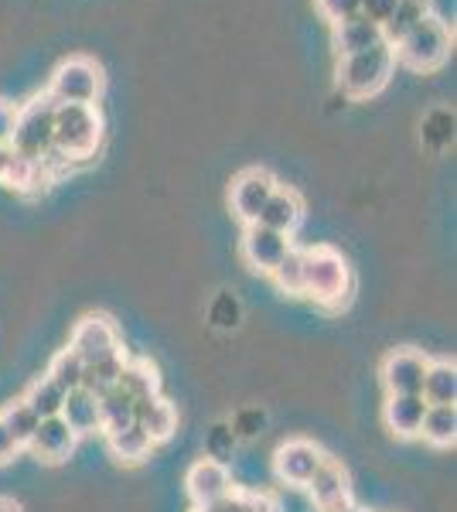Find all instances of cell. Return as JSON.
<instances>
[{
	"label": "cell",
	"mask_w": 457,
	"mask_h": 512,
	"mask_svg": "<svg viewBox=\"0 0 457 512\" xmlns=\"http://www.w3.org/2000/svg\"><path fill=\"white\" fill-rule=\"evenodd\" d=\"M304 294L324 308H342L352 297V267L331 246L304 250Z\"/></svg>",
	"instance_id": "cell-1"
},
{
	"label": "cell",
	"mask_w": 457,
	"mask_h": 512,
	"mask_svg": "<svg viewBox=\"0 0 457 512\" xmlns=\"http://www.w3.org/2000/svg\"><path fill=\"white\" fill-rule=\"evenodd\" d=\"M103 137V117L96 106L58 103L55 106V151L69 161H82L96 154Z\"/></svg>",
	"instance_id": "cell-2"
},
{
	"label": "cell",
	"mask_w": 457,
	"mask_h": 512,
	"mask_svg": "<svg viewBox=\"0 0 457 512\" xmlns=\"http://www.w3.org/2000/svg\"><path fill=\"white\" fill-rule=\"evenodd\" d=\"M393 55H396V62L413 72H434L447 62V55H451V28H447L437 14H430V18L420 21L410 35H403L396 41Z\"/></svg>",
	"instance_id": "cell-3"
},
{
	"label": "cell",
	"mask_w": 457,
	"mask_h": 512,
	"mask_svg": "<svg viewBox=\"0 0 457 512\" xmlns=\"http://www.w3.org/2000/svg\"><path fill=\"white\" fill-rule=\"evenodd\" d=\"M393 69H396L393 45L382 41V45L369 48V52L345 55V59L338 62V86L355 99L376 96L379 89L389 82V76H393Z\"/></svg>",
	"instance_id": "cell-4"
},
{
	"label": "cell",
	"mask_w": 457,
	"mask_h": 512,
	"mask_svg": "<svg viewBox=\"0 0 457 512\" xmlns=\"http://www.w3.org/2000/svg\"><path fill=\"white\" fill-rule=\"evenodd\" d=\"M55 99L52 96H38L31 99L24 110H18V123H14V137L11 147L14 154L31 161H41L48 151L55 147Z\"/></svg>",
	"instance_id": "cell-5"
},
{
	"label": "cell",
	"mask_w": 457,
	"mask_h": 512,
	"mask_svg": "<svg viewBox=\"0 0 457 512\" xmlns=\"http://www.w3.org/2000/svg\"><path fill=\"white\" fill-rule=\"evenodd\" d=\"M99 93H103V72L93 59H69L58 65L52 76L48 96L55 103H79V106H96Z\"/></svg>",
	"instance_id": "cell-6"
},
{
	"label": "cell",
	"mask_w": 457,
	"mask_h": 512,
	"mask_svg": "<svg viewBox=\"0 0 457 512\" xmlns=\"http://www.w3.org/2000/svg\"><path fill=\"white\" fill-rule=\"evenodd\" d=\"M277 192V181H273L270 171L263 168H249L243 171L236 181H232V212H236L239 219L246 222V226H253L256 219H260L263 205L270 202V195Z\"/></svg>",
	"instance_id": "cell-7"
},
{
	"label": "cell",
	"mask_w": 457,
	"mask_h": 512,
	"mask_svg": "<svg viewBox=\"0 0 457 512\" xmlns=\"http://www.w3.org/2000/svg\"><path fill=\"white\" fill-rule=\"evenodd\" d=\"M427 366H430L427 355L413 349L386 355V362H382V383H386L389 396H420Z\"/></svg>",
	"instance_id": "cell-8"
},
{
	"label": "cell",
	"mask_w": 457,
	"mask_h": 512,
	"mask_svg": "<svg viewBox=\"0 0 457 512\" xmlns=\"http://www.w3.org/2000/svg\"><path fill=\"white\" fill-rule=\"evenodd\" d=\"M69 349L79 355L86 366H93V362L106 359V355L120 352V338H116V328L110 318L103 315H89L82 318L76 325V332H72V342Z\"/></svg>",
	"instance_id": "cell-9"
},
{
	"label": "cell",
	"mask_w": 457,
	"mask_h": 512,
	"mask_svg": "<svg viewBox=\"0 0 457 512\" xmlns=\"http://www.w3.org/2000/svg\"><path fill=\"white\" fill-rule=\"evenodd\" d=\"M321 461H324V454H321L318 444H311V441H287L284 448L277 451V458H273V468H277L280 482L304 489V485L311 482V475L321 468Z\"/></svg>",
	"instance_id": "cell-10"
},
{
	"label": "cell",
	"mask_w": 457,
	"mask_h": 512,
	"mask_svg": "<svg viewBox=\"0 0 457 512\" xmlns=\"http://www.w3.org/2000/svg\"><path fill=\"white\" fill-rule=\"evenodd\" d=\"M287 250H290V236L273 233V229L260 226V222L246 226V233H243V260L253 270H260V274H270V270L277 267L280 260H284Z\"/></svg>",
	"instance_id": "cell-11"
},
{
	"label": "cell",
	"mask_w": 457,
	"mask_h": 512,
	"mask_svg": "<svg viewBox=\"0 0 457 512\" xmlns=\"http://www.w3.org/2000/svg\"><path fill=\"white\" fill-rule=\"evenodd\" d=\"M185 485H188V495L195 506H209V502L226 499L232 492V478L226 472V465H219V461H212V458L195 461V465L188 468Z\"/></svg>",
	"instance_id": "cell-12"
},
{
	"label": "cell",
	"mask_w": 457,
	"mask_h": 512,
	"mask_svg": "<svg viewBox=\"0 0 457 512\" xmlns=\"http://www.w3.org/2000/svg\"><path fill=\"white\" fill-rule=\"evenodd\" d=\"M76 431H72L69 424H65L62 417H41V424H38V431L35 437H31V444L28 448L38 454L41 461H65L72 454V448H76Z\"/></svg>",
	"instance_id": "cell-13"
},
{
	"label": "cell",
	"mask_w": 457,
	"mask_h": 512,
	"mask_svg": "<svg viewBox=\"0 0 457 512\" xmlns=\"http://www.w3.org/2000/svg\"><path fill=\"white\" fill-rule=\"evenodd\" d=\"M301 219H304L301 195L277 185V192L270 195V202L263 205V212H260V219H256V222H260V226H267V229H273V233L294 236L297 226H301Z\"/></svg>",
	"instance_id": "cell-14"
},
{
	"label": "cell",
	"mask_w": 457,
	"mask_h": 512,
	"mask_svg": "<svg viewBox=\"0 0 457 512\" xmlns=\"http://www.w3.org/2000/svg\"><path fill=\"white\" fill-rule=\"evenodd\" d=\"M134 424L144 427L154 444H161V441H168L174 434V427H178V414H174L171 403L157 393V396H144V400L134 403Z\"/></svg>",
	"instance_id": "cell-15"
},
{
	"label": "cell",
	"mask_w": 457,
	"mask_h": 512,
	"mask_svg": "<svg viewBox=\"0 0 457 512\" xmlns=\"http://www.w3.org/2000/svg\"><path fill=\"white\" fill-rule=\"evenodd\" d=\"M386 41L382 35V24L362 18V14H355V18H348L342 24H335V48L338 55H359V52H369V48H376Z\"/></svg>",
	"instance_id": "cell-16"
},
{
	"label": "cell",
	"mask_w": 457,
	"mask_h": 512,
	"mask_svg": "<svg viewBox=\"0 0 457 512\" xmlns=\"http://www.w3.org/2000/svg\"><path fill=\"white\" fill-rule=\"evenodd\" d=\"M423 417H427L423 396H389L386 400V427L396 437H420Z\"/></svg>",
	"instance_id": "cell-17"
},
{
	"label": "cell",
	"mask_w": 457,
	"mask_h": 512,
	"mask_svg": "<svg viewBox=\"0 0 457 512\" xmlns=\"http://www.w3.org/2000/svg\"><path fill=\"white\" fill-rule=\"evenodd\" d=\"M307 492H311L314 506H328V502L335 499H345V495H352V489H348V472L342 465H338L335 458H324L321 468L311 475V482L304 485Z\"/></svg>",
	"instance_id": "cell-18"
},
{
	"label": "cell",
	"mask_w": 457,
	"mask_h": 512,
	"mask_svg": "<svg viewBox=\"0 0 457 512\" xmlns=\"http://www.w3.org/2000/svg\"><path fill=\"white\" fill-rule=\"evenodd\" d=\"M65 424L76 431V437L82 434H93L99 431V396H93L86 390V386H79V390L65 393V403H62V414Z\"/></svg>",
	"instance_id": "cell-19"
},
{
	"label": "cell",
	"mask_w": 457,
	"mask_h": 512,
	"mask_svg": "<svg viewBox=\"0 0 457 512\" xmlns=\"http://www.w3.org/2000/svg\"><path fill=\"white\" fill-rule=\"evenodd\" d=\"M423 403L427 407H454L457 400V369L454 362H430L423 376Z\"/></svg>",
	"instance_id": "cell-20"
},
{
	"label": "cell",
	"mask_w": 457,
	"mask_h": 512,
	"mask_svg": "<svg viewBox=\"0 0 457 512\" xmlns=\"http://www.w3.org/2000/svg\"><path fill=\"white\" fill-rule=\"evenodd\" d=\"M430 0H400V4L393 7V14L386 18V24H382V35H386L389 45H396L403 35H410L413 28H417L420 21L430 18Z\"/></svg>",
	"instance_id": "cell-21"
},
{
	"label": "cell",
	"mask_w": 457,
	"mask_h": 512,
	"mask_svg": "<svg viewBox=\"0 0 457 512\" xmlns=\"http://www.w3.org/2000/svg\"><path fill=\"white\" fill-rule=\"evenodd\" d=\"M134 424V400H130L123 390H106L99 396V431L103 434H113V431H123V427Z\"/></svg>",
	"instance_id": "cell-22"
},
{
	"label": "cell",
	"mask_w": 457,
	"mask_h": 512,
	"mask_svg": "<svg viewBox=\"0 0 457 512\" xmlns=\"http://www.w3.org/2000/svg\"><path fill=\"white\" fill-rule=\"evenodd\" d=\"M106 441H110L113 458L130 461V465H137V461H144L147 454H151V448H154V441H151V437H147V431H144V427H140V424H130V427H123V431L106 434Z\"/></svg>",
	"instance_id": "cell-23"
},
{
	"label": "cell",
	"mask_w": 457,
	"mask_h": 512,
	"mask_svg": "<svg viewBox=\"0 0 457 512\" xmlns=\"http://www.w3.org/2000/svg\"><path fill=\"white\" fill-rule=\"evenodd\" d=\"M420 437L434 448H451L457 441V410L454 407H427V417L420 424Z\"/></svg>",
	"instance_id": "cell-24"
},
{
	"label": "cell",
	"mask_w": 457,
	"mask_h": 512,
	"mask_svg": "<svg viewBox=\"0 0 457 512\" xmlns=\"http://www.w3.org/2000/svg\"><path fill=\"white\" fill-rule=\"evenodd\" d=\"M123 366H127V355H123V349L113 352V355H106V359H99V362H93V366H86L82 386H86V390L93 393V396H103L106 390H113V386H116V379H120Z\"/></svg>",
	"instance_id": "cell-25"
},
{
	"label": "cell",
	"mask_w": 457,
	"mask_h": 512,
	"mask_svg": "<svg viewBox=\"0 0 457 512\" xmlns=\"http://www.w3.org/2000/svg\"><path fill=\"white\" fill-rule=\"evenodd\" d=\"M116 390H123L130 400H144V396H157V373L147 362H127L120 379H116Z\"/></svg>",
	"instance_id": "cell-26"
},
{
	"label": "cell",
	"mask_w": 457,
	"mask_h": 512,
	"mask_svg": "<svg viewBox=\"0 0 457 512\" xmlns=\"http://www.w3.org/2000/svg\"><path fill=\"white\" fill-rule=\"evenodd\" d=\"M24 403H28L38 417H58V414H62V403H65V390L55 383L52 376H41V379L31 383Z\"/></svg>",
	"instance_id": "cell-27"
},
{
	"label": "cell",
	"mask_w": 457,
	"mask_h": 512,
	"mask_svg": "<svg viewBox=\"0 0 457 512\" xmlns=\"http://www.w3.org/2000/svg\"><path fill=\"white\" fill-rule=\"evenodd\" d=\"M0 420H4V427L11 431L14 441H18V448H28L31 437H35V431H38V424H41V417L24 400H14L11 407H4Z\"/></svg>",
	"instance_id": "cell-28"
},
{
	"label": "cell",
	"mask_w": 457,
	"mask_h": 512,
	"mask_svg": "<svg viewBox=\"0 0 457 512\" xmlns=\"http://www.w3.org/2000/svg\"><path fill=\"white\" fill-rule=\"evenodd\" d=\"M270 277L284 294H304V250L290 246L284 253V260L270 270Z\"/></svg>",
	"instance_id": "cell-29"
},
{
	"label": "cell",
	"mask_w": 457,
	"mask_h": 512,
	"mask_svg": "<svg viewBox=\"0 0 457 512\" xmlns=\"http://www.w3.org/2000/svg\"><path fill=\"white\" fill-rule=\"evenodd\" d=\"M45 376H52L65 393H72V390H79V386H82V376H86V362H82L72 349H62L52 359V366H48Z\"/></svg>",
	"instance_id": "cell-30"
},
{
	"label": "cell",
	"mask_w": 457,
	"mask_h": 512,
	"mask_svg": "<svg viewBox=\"0 0 457 512\" xmlns=\"http://www.w3.org/2000/svg\"><path fill=\"white\" fill-rule=\"evenodd\" d=\"M318 7H321L324 18L335 21V24H342L359 14V0H318Z\"/></svg>",
	"instance_id": "cell-31"
},
{
	"label": "cell",
	"mask_w": 457,
	"mask_h": 512,
	"mask_svg": "<svg viewBox=\"0 0 457 512\" xmlns=\"http://www.w3.org/2000/svg\"><path fill=\"white\" fill-rule=\"evenodd\" d=\"M396 4H400V0H359V14L376 24H386V18L393 14Z\"/></svg>",
	"instance_id": "cell-32"
},
{
	"label": "cell",
	"mask_w": 457,
	"mask_h": 512,
	"mask_svg": "<svg viewBox=\"0 0 457 512\" xmlns=\"http://www.w3.org/2000/svg\"><path fill=\"white\" fill-rule=\"evenodd\" d=\"M14 123H18V106L7 103V99H0V144H11Z\"/></svg>",
	"instance_id": "cell-33"
},
{
	"label": "cell",
	"mask_w": 457,
	"mask_h": 512,
	"mask_svg": "<svg viewBox=\"0 0 457 512\" xmlns=\"http://www.w3.org/2000/svg\"><path fill=\"white\" fill-rule=\"evenodd\" d=\"M18 451H21V448H18V441H14L11 431L4 427V420H0V465H7V461H11Z\"/></svg>",
	"instance_id": "cell-34"
},
{
	"label": "cell",
	"mask_w": 457,
	"mask_h": 512,
	"mask_svg": "<svg viewBox=\"0 0 457 512\" xmlns=\"http://www.w3.org/2000/svg\"><path fill=\"white\" fill-rule=\"evenodd\" d=\"M11 161H14V147L0 144V181L7 178V171H11Z\"/></svg>",
	"instance_id": "cell-35"
},
{
	"label": "cell",
	"mask_w": 457,
	"mask_h": 512,
	"mask_svg": "<svg viewBox=\"0 0 457 512\" xmlns=\"http://www.w3.org/2000/svg\"><path fill=\"white\" fill-rule=\"evenodd\" d=\"M249 512H277L267 495H249Z\"/></svg>",
	"instance_id": "cell-36"
},
{
	"label": "cell",
	"mask_w": 457,
	"mask_h": 512,
	"mask_svg": "<svg viewBox=\"0 0 457 512\" xmlns=\"http://www.w3.org/2000/svg\"><path fill=\"white\" fill-rule=\"evenodd\" d=\"M352 509H355L352 495H345V499H335V502H328V506H321L318 512H352Z\"/></svg>",
	"instance_id": "cell-37"
},
{
	"label": "cell",
	"mask_w": 457,
	"mask_h": 512,
	"mask_svg": "<svg viewBox=\"0 0 457 512\" xmlns=\"http://www.w3.org/2000/svg\"><path fill=\"white\" fill-rule=\"evenodd\" d=\"M0 512H21L18 502H11V499H0Z\"/></svg>",
	"instance_id": "cell-38"
},
{
	"label": "cell",
	"mask_w": 457,
	"mask_h": 512,
	"mask_svg": "<svg viewBox=\"0 0 457 512\" xmlns=\"http://www.w3.org/2000/svg\"><path fill=\"white\" fill-rule=\"evenodd\" d=\"M352 512H365V509H359V506H355V509H352Z\"/></svg>",
	"instance_id": "cell-39"
}]
</instances>
